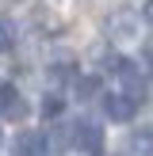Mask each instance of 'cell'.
Listing matches in <instances>:
<instances>
[{
	"instance_id": "6da1fadb",
	"label": "cell",
	"mask_w": 153,
	"mask_h": 156,
	"mask_svg": "<svg viewBox=\"0 0 153 156\" xmlns=\"http://www.w3.org/2000/svg\"><path fill=\"white\" fill-rule=\"evenodd\" d=\"M138 30H142V15L130 12V8H119V12L107 15V34H111V42H134Z\"/></svg>"
},
{
	"instance_id": "7a4b0ae2",
	"label": "cell",
	"mask_w": 153,
	"mask_h": 156,
	"mask_svg": "<svg viewBox=\"0 0 153 156\" xmlns=\"http://www.w3.org/2000/svg\"><path fill=\"white\" fill-rule=\"evenodd\" d=\"M115 76H119V84H122V95H126V99L142 103V99L149 95V84H145L142 69H138L134 61H122V57H119V65H115Z\"/></svg>"
},
{
	"instance_id": "3957f363",
	"label": "cell",
	"mask_w": 153,
	"mask_h": 156,
	"mask_svg": "<svg viewBox=\"0 0 153 156\" xmlns=\"http://www.w3.org/2000/svg\"><path fill=\"white\" fill-rule=\"evenodd\" d=\"M69 133H73V137H69L73 149H80V152H88V156H96L99 149H103V129H99L92 118H76Z\"/></svg>"
},
{
	"instance_id": "277c9868",
	"label": "cell",
	"mask_w": 153,
	"mask_h": 156,
	"mask_svg": "<svg viewBox=\"0 0 153 156\" xmlns=\"http://www.w3.org/2000/svg\"><path fill=\"white\" fill-rule=\"evenodd\" d=\"M27 114H31V107H27V99L19 95V88H15V84H0V118L23 122Z\"/></svg>"
},
{
	"instance_id": "5b68a950",
	"label": "cell",
	"mask_w": 153,
	"mask_h": 156,
	"mask_svg": "<svg viewBox=\"0 0 153 156\" xmlns=\"http://www.w3.org/2000/svg\"><path fill=\"white\" fill-rule=\"evenodd\" d=\"M12 156H50V137L38 129H23L12 141Z\"/></svg>"
},
{
	"instance_id": "8992f818",
	"label": "cell",
	"mask_w": 153,
	"mask_h": 156,
	"mask_svg": "<svg viewBox=\"0 0 153 156\" xmlns=\"http://www.w3.org/2000/svg\"><path fill=\"white\" fill-rule=\"evenodd\" d=\"M134 111H138V103H134V99H126L122 91L103 95V114H107L111 122H130V118H134Z\"/></svg>"
},
{
	"instance_id": "52a82bcc",
	"label": "cell",
	"mask_w": 153,
	"mask_h": 156,
	"mask_svg": "<svg viewBox=\"0 0 153 156\" xmlns=\"http://www.w3.org/2000/svg\"><path fill=\"white\" fill-rule=\"evenodd\" d=\"M126 156H153V129H149V126H142V129H134V133H130Z\"/></svg>"
},
{
	"instance_id": "ba28073f",
	"label": "cell",
	"mask_w": 153,
	"mask_h": 156,
	"mask_svg": "<svg viewBox=\"0 0 153 156\" xmlns=\"http://www.w3.org/2000/svg\"><path fill=\"white\" fill-rule=\"evenodd\" d=\"M73 91H76V99H92L99 91V80H96V76H76V80H73Z\"/></svg>"
},
{
	"instance_id": "9c48e42d",
	"label": "cell",
	"mask_w": 153,
	"mask_h": 156,
	"mask_svg": "<svg viewBox=\"0 0 153 156\" xmlns=\"http://www.w3.org/2000/svg\"><path fill=\"white\" fill-rule=\"evenodd\" d=\"M12 42H15V27H12V19H0V53L12 50Z\"/></svg>"
},
{
	"instance_id": "30bf717a",
	"label": "cell",
	"mask_w": 153,
	"mask_h": 156,
	"mask_svg": "<svg viewBox=\"0 0 153 156\" xmlns=\"http://www.w3.org/2000/svg\"><path fill=\"white\" fill-rule=\"evenodd\" d=\"M61 107H65V103H61V95H46V99H42V114H46V118H58Z\"/></svg>"
},
{
	"instance_id": "8fae6325",
	"label": "cell",
	"mask_w": 153,
	"mask_h": 156,
	"mask_svg": "<svg viewBox=\"0 0 153 156\" xmlns=\"http://www.w3.org/2000/svg\"><path fill=\"white\" fill-rule=\"evenodd\" d=\"M142 19L153 27V0H145V8H142Z\"/></svg>"
},
{
	"instance_id": "7c38bea8",
	"label": "cell",
	"mask_w": 153,
	"mask_h": 156,
	"mask_svg": "<svg viewBox=\"0 0 153 156\" xmlns=\"http://www.w3.org/2000/svg\"><path fill=\"white\" fill-rule=\"evenodd\" d=\"M0 141H4V133H0Z\"/></svg>"
}]
</instances>
